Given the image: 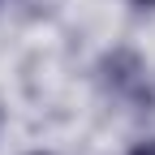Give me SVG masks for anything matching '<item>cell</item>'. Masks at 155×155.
Segmentation results:
<instances>
[{
  "instance_id": "1",
  "label": "cell",
  "mask_w": 155,
  "mask_h": 155,
  "mask_svg": "<svg viewBox=\"0 0 155 155\" xmlns=\"http://www.w3.org/2000/svg\"><path fill=\"white\" fill-rule=\"evenodd\" d=\"M95 78V91L104 95L108 104L125 108L134 116H151L155 112V82H151V69H147V56L129 43H116L108 48L91 69Z\"/></svg>"
},
{
  "instance_id": "2",
  "label": "cell",
  "mask_w": 155,
  "mask_h": 155,
  "mask_svg": "<svg viewBox=\"0 0 155 155\" xmlns=\"http://www.w3.org/2000/svg\"><path fill=\"white\" fill-rule=\"evenodd\" d=\"M129 155H155V134H151V138H142V142H134Z\"/></svg>"
},
{
  "instance_id": "3",
  "label": "cell",
  "mask_w": 155,
  "mask_h": 155,
  "mask_svg": "<svg viewBox=\"0 0 155 155\" xmlns=\"http://www.w3.org/2000/svg\"><path fill=\"white\" fill-rule=\"evenodd\" d=\"M134 9H155V0H129Z\"/></svg>"
},
{
  "instance_id": "4",
  "label": "cell",
  "mask_w": 155,
  "mask_h": 155,
  "mask_svg": "<svg viewBox=\"0 0 155 155\" xmlns=\"http://www.w3.org/2000/svg\"><path fill=\"white\" fill-rule=\"evenodd\" d=\"M5 121H9V116H5V104H0V134H5Z\"/></svg>"
},
{
  "instance_id": "5",
  "label": "cell",
  "mask_w": 155,
  "mask_h": 155,
  "mask_svg": "<svg viewBox=\"0 0 155 155\" xmlns=\"http://www.w3.org/2000/svg\"><path fill=\"white\" fill-rule=\"evenodd\" d=\"M30 155H52V151H30Z\"/></svg>"
},
{
  "instance_id": "6",
  "label": "cell",
  "mask_w": 155,
  "mask_h": 155,
  "mask_svg": "<svg viewBox=\"0 0 155 155\" xmlns=\"http://www.w3.org/2000/svg\"><path fill=\"white\" fill-rule=\"evenodd\" d=\"M0 5H5V0H0Z\"/></svg>"
}]
</instances>
